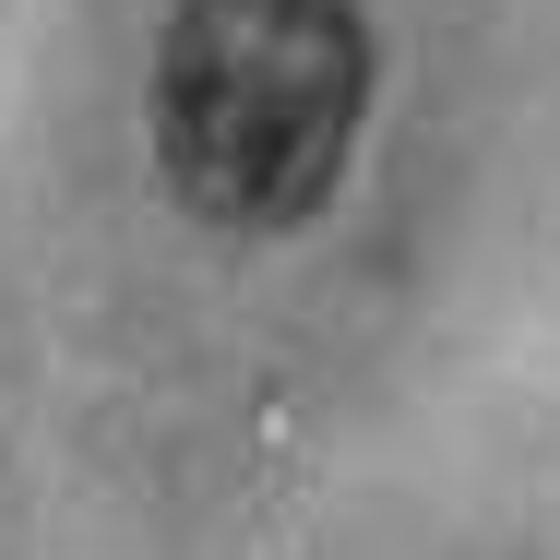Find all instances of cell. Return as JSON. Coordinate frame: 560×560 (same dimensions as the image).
<instances>
[{"label": "cell", "instance_id": "cell-1", "mask_svg": "<svg viewBox=\"0 0 560 560\" xmlns=\"http://www.w3.org/2000/svg\"><path fill=\"white\" fill-rule=\"evenodd\" d=\"M370 36L346 0H179L155 48L167 191L215 226H299L346 179Z\"/></svg>", "mask_w": 560, "mask_h": 560}]
</instances>
